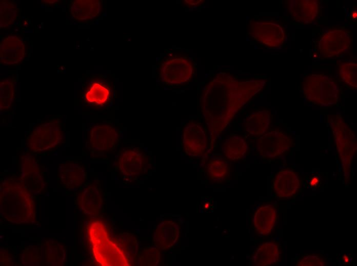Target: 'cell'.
Returning a JSON list of instances; mask_svg holds the SVG:
<instances>
[{
	"label": "cell",
	"mask_w": 357,
	"mask_h": 266,
	"mask_svg": "<svg viewBox=\"0 0 357 266\" xmlns=\"http://www.w3.org/2000/svg\"><path fill=\"white\" fill-rule=\"evenodd\" d=\"M274 211L269 206L260 208L255 214L254 223L257 232L266 234L270 232L274 224Z\"/></svg>",
	"instance_id": "cell-1"
},
{
	"label": "cell",
	"mask_w": 357,
	"mask_h": 266,
	"mask_svg": "<svg viewBox=\"0 0 357 266\" xmlns=\"http://www.w3.org/2000/svg\"><path fill=\"white\" fill-rule=\"evenodd\" d=\"M271 247L267 244L264 245L257 250L255 257L256 260L259 264H267L272 262L271 256L273 252H271Z\"/></svg>",
	"instance_id": "cell-2"
}]
</instances>
